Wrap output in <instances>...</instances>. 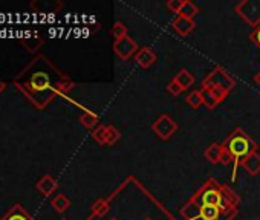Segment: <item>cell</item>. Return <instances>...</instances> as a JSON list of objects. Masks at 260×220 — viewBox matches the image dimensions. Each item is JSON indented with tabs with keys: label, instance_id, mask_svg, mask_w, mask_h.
Segmentation results:
<instances>
[{
	"label": "cell",
	"instance_id": "6da1fadb",
	"mask_svg": "<svg viewBox=\"0 0 260 220\" xmlns=\"http://www.w3.org/2000/svg\"><path fill=\"white\" fill-rule=\"evenodd\" d=\"M14 86L37 108H45L57 95L68 92L72 87V81L45 55H37L17 74Z\"/></svg>",
	"mask_w": 260,
	"mask_h": 220
},
{
	"label": "cell",
	"instance_id": "7a4b0ae2",
	"mask_svg": "<svg viewBox=\"0 0 260 220\" xmlns=\"http://www.w3.org/2000/svg\"><path fill=\"white\" fill-rule=\"evenodd\" d=\"M222 145L233 156L234 168H233V174H231V182H236V179H237V168L240 167L242 161H245L249 155L257 153V144L246 135V132H243L239 127V129H236L226 138V141Z\"/></svg>",
	"mask_w": 260,
	"mask_h": 220
},
{
	"label": "cell",
	"instance_id": "3957f363",
	"mask_svg": "<svg viewBox=\"0 0 260 220\" xmlns=\"http://www.w3.org/2000/svg\"><path fill=\"white\" fill-rule=\"evenodd\" d=\"M237 14L251 26L260 25V0H243L236 5Z\"/></svg>",
	"mask_w": 260,
	"mask_h": 220
},
{
	"label": "cell",
	"instance_id": "277c9868",
	"mask_svg": "<svg viewBox=\"0 0 260 220\" xmlns=\"http://www.w3.org/2000/svg\"><path fill=\"white\" fill-rule=\"evenodd\" d=\"M199 196L202 205H211V206H220L225 209V205H223V193H222V187L216 185L214 180H210L207 182V185L199 191L196 193V197Z\"/></svg>",
	"mask_w": 260,
	"mask_h": 220
},
{
	"label": "cell",
	"instance_id": "5b68a950",
	"mask_svg": "<svg viewBox=\"0 0 260 220\" xmlns=\"http://www.w3.org/2000/svg\"><path fill=\"white\" fill-rule=\"evenodd\" d=\"M202 86H217V87H222L225 89L228 93L230 90L236 86V81L234 78H231V75L222 69V67H214L202 81Z\"/></svg>",
	"mask_w": 260,
	"mask_h": 220
},
{
	"label": "cell",
	"instance_id": "8992f818",
	"mask_svg": "<svg viewBox=\"0 0 260 220\" xmlns=\"http://www.w3.org/2000/svg\"><path fill=\"white\" fill-rule=\"evenodd\" d=\"M152 130L153 133L162 139V141H167L170 139L176 132H178V124L176 121H173L169 115H161L152 126Z\"/></svg>",
	"mask_w": 260,
	"mask_h": 220
},
{
	"label": "cell",
	"instance_id": "52a82bcc",
	"mask_svg": "<svg viewBox=\"0 0 260 220\" xmlns=\"http://www.w3.org/2000/svg\"><path fill=\"white\" fill-rule=\"evenodd\" d=\"M201 95H202L204 105L211 110L226 98L228 92L222 87H217V86H202Z\"/></svg>",
	"mask_w": 260,
	"mask_h": 220
},
{
	"label": "cell",
	"instance_id": "ba28073f",
	"mask_svg": "<svg viewBox=\"0 0 260 220\" xmlns=\"http://www.w3.org/2000/svg\"><path fill=\"white\" fill-rule=\"evenodd\" d=\"M138 45L137 42H134L128 35L124 37V39H119V40H115L113 42V52L122 58V60H128L132 55H137L138 52Z\"/></svg>",
	"mask_w": 260,
	"mask_h": 220
},
{
	"label": "cell",
	"instance_id": "9c48e42d",
	"mask_svg": "<svg viewBox=\"0 0 260 220\" xmlns=\"http://www.w3.org/2000/svg\"><path fill=\"white\" fill-rule=\"evenodd\" d=\"M135 61L138 66H141L143 69H149L156 63V54L150 49V48H141L137 55H135Z\"/></svg>",
	"mask_w": 260,
	"mask_h": 220
},
{
	"label": "cell",
	"instance_id": "30bf717a",
	"mask_svg": "<svg viewBox=\"0 0 260 220\" xmlns=\"http://www.w3.org/2000/svg\"><path fill=\"white\" fill-rule=\"evenodd\" d=\"M173 29L181 35V37H187V35H190L191 32H193V29L196 28V25H194V22L193 20H190V19H185V17H181V16H178L175 20H173Z\"/></svg>",
	"mask_w": 260,
	"mask_h": 220
},
{
	"label": "cell",
	"instance_id": "8fae6325",
	"mask_svg": "<svg viewBox=\"0 0 260 220\" xmlns=\"http://www.w3.org/2000/svg\"><path fill=\"white\" fill-rule=\"evenodd\" d=\"M37 190L43 194V196H51L52 193L57 191L58 188V182L51 176V174H45L43 177H40V180L36 184Z\"/></svg>",
	"mask_w": 260,
	"mask_h": 220
},
{
	"label": "cell",
	"instance_id": "7c38bea8",
	"mask_svg": "<svg viewBox=\"0 0 260 220\" xmlns=\"http://www.w3.org/2000/svg\"><path fill=\"white\" fill-rule=\"evenodd\" d=\"M0 220H34V218L20 203H16L10 208V211Z\"/></svg>",
	"mask_w": 260,
	"mask_h": 220
},
{
	"label": "cell",
	"instance_id": "4fadbf2b",
	"mask_svg": "<svg viewBox=\"0 0 260 220\" xmlns=\"http://www.w3.org/2000/svg\"><path fill=\"white\" fill-rule=\"evenodd\" d=\"M240 167H242L248 174L257 176V174L260 173V155H258V152L249 155L245 161H242Z\"/></svg>",
	"mask_w": 260,
	"mask_h": 220
},
{
	"label": "cell",
	"instance_id": "5bb4252c",
	"mask_svg": "<svg viewBox=\"0 0 260 220\" xmlns=\"http://www.w3.org/2000/svg\"><path fill=\"white\" fill-rule=\"evenodd\" d=\"M223 212V208L220 206H211V205H199V218L201 220H217Z\"/></svg>",
	"mask_w": 260,
	"mask_h": 220
},
{
	"label": "cell",
	"instance_id": "9a60e30c",
	"mask_svg": "<svg viewBox=\"0 0 260 220\" xmlns=\"http://www.w3.org/2000/svg\"><path fill=\"white\" fill-rule=\"evenodd\" d=\"M220 153H222V144L213 142V144H210V145L205 149L204 156H205V159H207L210 164L217 165V164H220Z\"/></svg>",
	"mask_w": 260,
	"mask_h": 220
},
{
	"label": "cell",
	"instance_id": "2e32d148",
	"mask_svg": "<svg viewBox=\"0 0 260 220\" xmlns=\"http://www.w3.org/2000/svg\"><path fill=\"white\" fill-rule=\"evenodd\" d=\"M20 45L29 52V54H34V52H37L40 48H42V45H43V39L40 37V35H34V37H25V39H22L20 40Z\"/></svg>",
	"mask_w": 260,
	"mask_h": 220
},
{
	"label": "cell",
	"instance_id": "e0dca14e",
	"mask_svg": "<svg viewBox=\"0 0 260 220\" xmlns=\"http://www.w3.org/2000/svg\"><path fill=\"white\" fill-rule=\"evenodd\" d=\"M51 205H52V208H54L57 212H64V211L69 209L71 200H69V197L64 196V194H57V196H54V197L51 199Z\"/></svg>",
	"mask_w": 260,
	"mask_h": 220
},
{
	"label": "cell",
	"instance_id": "ac0fdd59",
	"mask_svg": "<svg viewBox=\"0 0 260 220\" xmlns=\"http://www.w3.org/2000/svg\"><path fill=\"white\" fill-rule=\"evenodd\" d=\"M184 90H187L190 86H193V83H194V77L187 70V69H182V70H179L178 74H176V77L173 78Z\"/></svg>",
	"mask_w": 260,
	"mask_h": 220
},
{
	"label": "cell",
	"instance_id": "d6986e66",
	"mask_svg": "<svg viewBox=\"0 0 260 220\" xmlns=\"http://www.w3.org/2000/svg\"><path fill=\"white\" fill-rule=\"evenodd\" d=\"M198 13H199V8H198L193 2H190V0H184L182 8H181V11H179V14H178V16L193 20V19L198 16Z\"/></svg>",
	"mask_w": 260,
	"mask_h": 220
},
{
	"label": "cell",
	"instance_id": "ffe728a7",
	"mask_svg": "<svg viewBox=\"0 0 260 220\" xmlns=\"http://www.w3.org/2000/svg\"><path fill=\"white\" fill-rule=\"evenodd\" d=\"M80 123L83 124V127H86L87 130H95L98 127V117L93 112H84L80 117Z\"/></svg>",
	"mask_w": 260,
	"mask_h": 220
},
{
	"label": "cell",
	"instance_id": "44dd1931",
	"mask_svg": "<svg viewBox=\"0 0 260 220\" xmlns=\"http://www.w3.org/2000/svg\"><path fill=\"white\" fill-rule=\"evenodd\" d=\"M119 138H121L119 130H118L115 126L109 124V126H107V132H106V145H113V144H116V142L119 141Z\"/></svg>",
	"mask_w": 260,
	"mask_h": 220
},
{
	"label": "cell",
	"instance_id": "7402d4cb",
	"mask_svg": "<svg viewBox=\"0 0 260 220\" xmlns=\"http://www.w3.org/2000/svg\"><path fill=\"white\" fill-rule=\"evenodd\" d=\"M185 102L191 107V108H199L204 101H202V95H201V90H194L191 93H188V96L185 98Z\"/></svg>",
	"mask_w": 260,
	"mask_h": 220
},
{
	"label": "cell",
	"instance_id": "603a6c76",
	"mask_svg": "<svg viewBox=\"0 0 260 220\" xmlns=\"http://www.w3.org/2000/svg\"><path fill=\"white\" fill-rule=\"evenodd\" d=\"M107 211H109V202L104 200V199H98V200L92 205V214H93V215L103 217Z\"/></svg>",
	"mask_w": 260,
	"mask_h": 220
},
{
	"label": "cell",
	"instance_id": "cb8c5ba5",
	"mask_svg": "<svg viewBox=\"0 0 260 220\" xmlns=\"http://www.w3.org/2000/svg\"><path fill=\"white\" fill-rule=\"evenodd\" d=\"M106 132H107V126L100 124L93 132H92V138L95 142H98L100 145H106Z\"/></svg>",
	"mask_w": 260,
	"mask_h": 220
},
{
	"label": "cell",
	"instance_id": "d4e9b609",
	"mask_svg": "<svg viewBox=\"0 0 260 220\" xmlns=\"http://www.w3.org/2000/svg\"><path fill=\"white\" fill-rule=\"evenodd\" d=\"M110 34H112V37H113L115 40L124 39V37H127V26H125L124 23H121V22H116V23L113 25Z\"/></svg>",
	"mask_w": 260,
	"mask_h": 220
},
{
	"label": "cell",
	"instance_id": "484cf974",
	"mask_svg": "<svg viewBox=\"0 0 260 220\" xmlns=\"http://www.w3.org/2000/svg\"><path fill=\"white\" fill-rule=\"evenodd\" d=\"M182 4H184V0H169L167 2V8L175 13V14H179L181 8H182Z\"/></svg>",
	"mask_w": 260,
	"mask_h": 220
},
{
	"label": "cell",
	"instance_id": "4316f807",
	"mask_svg": "<svg viewBox=\"0 0 260 220\" xmlns=\"http://www.w3.org/2000/svg\"><path fill=\"white\" fill-rule=\"evenodd\" d=\"M167 90H169V93H172L173 96H178V95H181V93L184 92V89H182V87L175 81V80H172V81L169 83Z\"/></svg>",
	"mask_w": 260,
	"mask_h": 220
},
{
	"label": "cell",
	"instance_id": "83f0119b",
	"mask_svg": "<svg viewBox=\"0 0 260 220\" xmlns=\"http://www.w3.org/2000/svg\"><path fill=\"white\" fill-rule=\"evenodd\" d=\"M233 162V156H231V153L222 145V153H220V164L222 165H228V164H231Z\"/></svg>",
	"mask_w": 260,
	"mask_h": 220
},
{
	"label": "cell",
	"instance_id": "f1b7e54d",
	"mask_svg": "<svg viewBox=\"0 0 260 220\" xmlns=\"http://www.w3.org/2000/svg\"><path fill=\"white\" fill-rule=\"evenodd\" d=\"M251 42L254 45H257V48L260 49V25L254 28V31L251 32Z\"/></svg>",
	"mask_w": 260,
	"mask_h": 220
},
{
	"label": "cell",
	"instance_id": "f546056e",
	"mask_svg": "<svg viewBox=\"0 0 260 220\" xmlns=\"http://www.w3.org/2000/svg\"><path fill=\"white\" fill-rule=\"evenodd\" d=\"M254 81H255V84L260 87V70H258V74H255V75H254Z\"/></svg>",
	"mask_w": 260,
	"mask_h": 220
},
{
	"label": "cell",
	"instance_id": "4dcf8cb0",
	"mask_svg": "<svg viewBox=\"0 0 260 220\" xmlns=\"http://www.w3.org/2000/svg\"><path fill=\"white\" fill-rule=\"evenodd\" d=\"M5 86H7V84H5V81H4L2 78H0V93H2V92H4Z\"/></svg>",
	"mask_w": 260,
	"mask_h": 220
},
{
	"label": "cell",
	"instance_id": "1f68e13d",
	"mask_svg": "<svg viewBox=\"0 0 260 220\" xmlns=\"http://www.w3.org/2000/svg\"><path fill=\"white\" fill-rule=\"evenodd\" d=\"M144 220H153V218H152V217H146Z\"/></svg>",
	"mask_w": 260,
	"mask_h": 220
},
{
	"label": "cell",
	"instance_id": "d6a6232c",
	"mask_svg": "<svg viewBox=\"0 0 260 220\" xmlns=\"http://www.w3.org/2000/svg\"><path fill=\"white\" fill-rule=\"evenodd\" d=\"M109 220H118L116 217H112V218H109Z\"/></svg>",
	"mask_w": 260,
	"mask_h": 220
},
{
	"label": "cell",
	"instance_id": "836d02e7",
	"mask_svg": "<svg viewBox=\"0 0 260 220\" xmlns=\"http://www.w3.org/2000/svg\"><path fill=\"white\" fill-rule=\"evenodd\" d=\"M61 220H66V218H61Z\"/></svg>",
	"mask_w": 260,
	"mask_h": 220
}]
</instances>
